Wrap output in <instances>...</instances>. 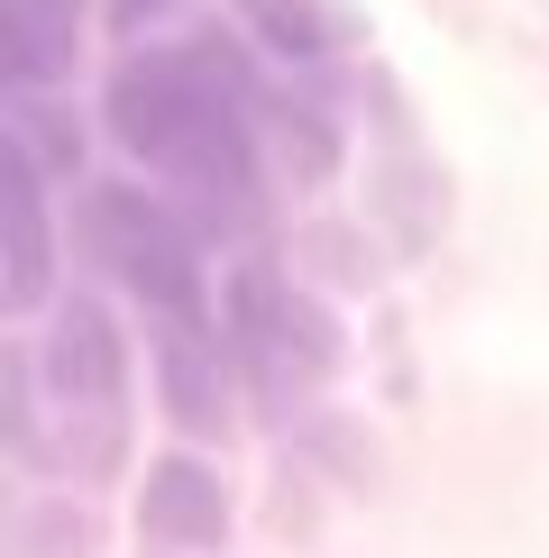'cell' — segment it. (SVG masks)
I'll return each mask as SVG.
<instances>
[{
	"mask_svg": "<svg viewBox=\"0 0 549 558\" xmlns=\"http://www.w3.org/2000/svg\"><path fill=\"white\" fill-rule=\"evenodd\" d=\"M101 120L147 174L220 193V202H247V120L220 92L211 56H137V64H120L110 92H101Z\"/></svg>",
	"mask_w": 549,
	"mask_h": 558,
	"instance_id": "cell-1",
	"label": "cell"
},
{
	"mask_svg": "<svg viewBox=\"0 0 549 558\" xmlns=\"http://www.w3.org/2000/svg\"><path fill=\"white\" fill-rule=\"evenodd\" d=\"M91 257H101L137 302L166 312V330H202L211 320V284H202V247L183 239V220L147 193H101L91 202Z\"/></svg>",
	"mask_w": 549,
	"mask_h": 558,
	"instance_id": "cell-2",
	"label": "cell"
},
{
	"mask_svg": "<svg viewBox=\"0 0 549 558\" xmlns=\"http://www.w3.org/2000/svg\"><path fill=\"white\" fill-rule=\"evenodd\" d=\"M46 385H56L74 412H91V422H120V403H129V348L101 320V302H64V312H56V330H46Z\"/></svg>",
	"mask_w": 549,
	"mask_h": 558,
	"instance_id": "cell-3",
	"label": "cell"
},
{
	"mask_svg": "<svg viewBox=\"0 0 549 558\" xmlns=\"http://www.w3.org/2000/svg\"><path fill=\"white\" fill-rule=\"evenodd\" d=\"M137 522H147V541H166V549H220L229 485L202 468V458H156L147 485H137Z\"/></svg>",
	"mask_w": 549,
	"mask_h": 558,
	"instance_id": "cell-4",
	"label": "cell"
},
{
	"mask_svg": "<svg viewBox=\"0 0 549 558\" xmlns=\"http://www.w3.org/2000/svg\"><path fill=\"white\" fill-rule=\"evenodd\" d=\"M10 302H46V174L28 137H10Z\"/></svg>",
	"mask_w": 549,
	"mask_h": 558,
	"instance_id": "cell-5",
	"label": "cell"
},
{
	"mask_svg": "<svg viewBox=\"0 0 549 558\" xmlns=\"http://www.w3.org/2000/svg\"><path fill=\"white\" fill-rule=\"evenodd\" d=\"M0 37H10L19 83H56L74 64V0H10L0 10Z\"/></svg>",
	"mask_w": 549,
	"mask_h": 558,
	"instance_id": "cell-6",
	"label": "cell"
},
{
	"mask_svg": "<svg viewBox=\"0 0 549 558\" xmlns=\"http://www.w3.org/2000/svg\"><path fill=\"white\" fill-rule=\"evenodd\" d=\"M257 19L274 28V46H284V56H320V19H312V0H257Z\"/></svg>",
	"mask_w": 549,
	"mask_h": 558,
	"instance_id": "cell-7",
	"label": "cell"
},
{
	"mask_svg": "<svg viewBox=\"0 0 549 558\" xmlns=\"http://www.w3.org/2000/svg\"><path fill=\"white\" fill-rule=\"evenodd\" d=\"M110 10H120L129 28H137V19H156V10H174V0H110Z\"/></svg>",
	"mask_w": 549,
	"mask_h": 558,
	"instance_id": "cell-8",
	"label": "cell"
}]
</instances>
